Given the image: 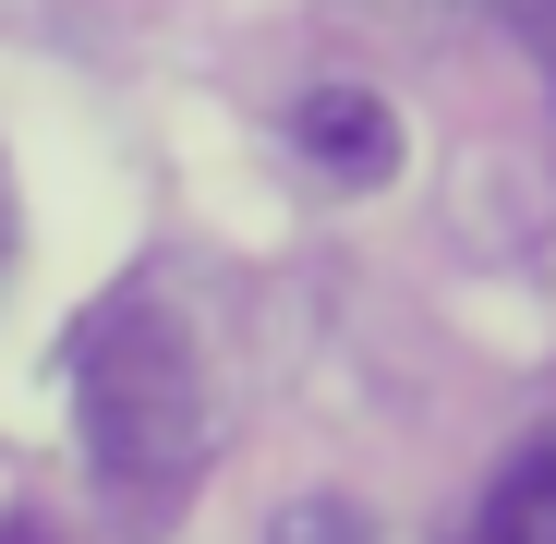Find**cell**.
Returning a JSON list of instances; mask_svg holds the SVG:
<instances>
[{"mask_svg": "<svg viewBox=\"0 0 556 544\" xmlns=\"http://www.w3.org/2000/svg\"><path fill=\"white\" fill-rule=\"evenodd\" d=\"M73 423H85V472H98L122 508H181V484L206 472V363L146 291L98 303L73 339Z\"/></svg>", "mask_w": 556, "mask_h": 544, "instance_id": "cell-1", "label": "cell"}, {"mask_svg": "<svg viewBox=\"0 0 556 544\" xmlns=\"http://www.w3.org/2000/svg\"><path fill=\"white\" fill-rule=\"evenodd\" d=\"M291 134H303V157L339 169V181H388V169H400V122H388V98H363V85H315Z\"/></svg>", "mask_w": 556, "mask_h": 544, "instance_id": "cell-2", "label": "cell"}, {"mask_svg": "<svg viewBox=\"0 0 556 544\" xmlns=\"http://www.w3.org/2000/svg\"><path fill=\"white\" fill-rule=\"evenodd\" d=\"M459 544H556V435H532L520 460L484 484V508H472Z\"/></svg>", "mask_w": 556, "mask_h": 544, "instance_id": "cell-3", "label": "cell"}, {"mask_svg": "<svg viewBox=\"0 0 556 544\" xmlns=\"http://www.w3.org/2000/svg\"><path fill=\"white\" fill-rule=\"evenodd\" d=\"M278 544H363V508L315 496V508H291V520H278Z\"/></svg>", "mask_w": 556, "mask_h": 544, "instance_id": "cell-4", "label": "cell"}, {"mask_svg": "<svg viewBox=\"0 0 556 544\" xmlns=\"http://www.w3.org/2000/svg\"><path fill=\"white\" fill-rule=\"evenodd\" d=\"M424 13H496L508 25V13H544V0H424Z\"/></svg>", "mask_w": 556, "mask_h": 544, "instance_id": "cell-5", "label": "cell"}, {"mask_svg": "<svg viewBox=\"0 0 556 544\" xmlns=\"http://www.w3.org/2000/svg\"><path fill=\"white\" fill-rule=\"evenodd\" d=\"M0 544H49V532H37V520H0Z\"/></svg>", "mask_w": 556, "mask_h": 544, "instance_id": "cell-6", "label": "cell"}]
</instances>
